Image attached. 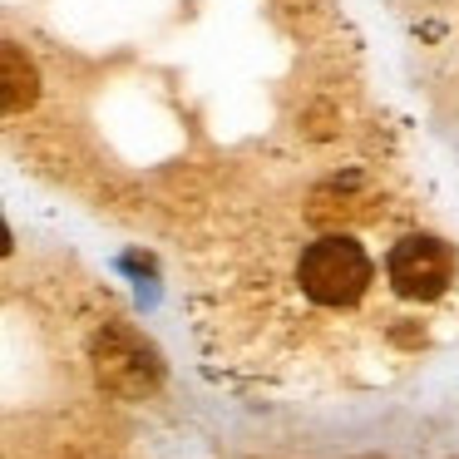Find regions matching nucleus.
Returning a JSON list of instances; mask_svg holds the SVG:
<instances>
[{
  "mask_svg": "<svg viewBox=\"0 0 459 459\" xmlns=\"http://www.w3.org/2000/svg\"><path fill=\"white\" fill-rule=\"evenodd\" d=\"M193 316L218 380H370L455 326L459 247L376 178L331 173L277 208L232 267L203 272Z\"/></svg>",
  "mask_w": 459,
  "mask_h": 459,
  "instance_id": "1",
  "label": "nucleus"
},
{
  "mask_svg": "<svg viewBox=\"0 0 459 459\" xmlns=\"http://www.w3.org/2000/svg\"><path fill=\"white\" fill-rule=\"evenodd\" d=\"M100 376H104V385H114L119 395H143V390L153 385V376H159V360H153L134 336L119 331V336L100 351Z\"/></svg>",
  "mask_w": 459,
  "mask_h": 459,
  "instance_id": "2",
  "label": "nucleus"
},
{
  "mask_svg": "<svg viewBox=\"0 0 459 459\" xmlns=\"http://www.w3.org/2000/svg\"><path fill=\"white\" fill-rule=\"evenodd\" d=\"M30 74H25V90H21V50H15V45H11V50H5V109H21V100H30Z\"/></svg>",
  "mask_w": 459,
  "mask_h": 459,
  "instance_id": "3",
  "label": "nucleus"
}]
</instances>
